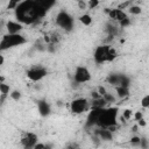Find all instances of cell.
Wrapping results in <instances>:
<instances>
[{"label": "cell", "instance_id": "obj_1", "mask_svg": "<svg viewBox=\"0 0 149 149\" xmlns=\"http://www.w3.org/2000/svg\"><path fill=\"white\" fill-rule=\"evenodd\" d=\"M15 10V17L16 21L20 22L21 24H33L35 23L38 19L45 16L47 10L41 6L40 1H22L19 2L16 6Z\"/></svg>", "mask_w": 149, "mask_h": 149}, {"label": "cell", "instance_id": "obj_2", "mask_svg": "<svg viewBox=\"0 0 149 149\" xmlns=\"http://www.w3.org/2000/svg\"><path fill=\"white\" fill-rule=\"evenodd\" d=\"M118 114H119V107L116 106H109L102 108L98 121L97 126L99 128H109L113 126H118Z\"/></svg>", "mask_w": 149, "mask_h": 149}, {"label": "cell", "instance_id": "obj_3", "mask_svg": "<svg viewBox=\"0 0 149 149\" xmlns=\"http://www.w3.org/2000/svg\"><path fill=\"white\" fill-rule=\"evenodd\" d=\"M116 57H118V52L111 44L98 45L93 52V59L97 64H104V63L113 62Z\"/></svg>", "mask_w": 149, "mask_h": 149}, {"label": "cell", "instance_id": "obj_4", "mask_svg": "<svg viewBox=\"0 0 149 149\" xmlns=\"http://www.w3.org/2000/svg\"><path fill=\"white\" fill-rule=\"evenodd\" d=\"M27 42V38L22 34H5L0 40V52L14 47L22 45Z\"/></svg>", "mask_w": 149, "mask_h": 149}, {"label": "cell", "instance_id": "obj_5", "mask_svg": "<svg viewBox=\"0 0 149 149\" xmlns=\"http://www.w3.org/2000/svg\"><path fill=\"white\" fill-rule=\"evenodd\" d=\"M56 24L58 27H61L62 29L66 30V31H70L72 30L73 28V24H74V20L73 17L66 12V10H59L56 15Z\"/></svg>", "mask_w": 149, "mask_h": 149}, {"label": "cell", "instance_id": "obj_6", "mask_svg": "<svg viewBox=\"0 0 149 149\" xmlns=\"http://www.w3.org/2000/svg\"><path fill=\"white\" fill-rule=\"evenodd\" d=\"M90 109V102L86 98H74L71 102H70V111L72 114L79 115L83 114L84 112H87Z\"/></svg>", "mask_w": 149, "mask_h": 149}, {"label": "cell", "instance_id": "obj_7", "mask_svg": "<svg viewBox=\"0 0 149 149\" xmlns=\"http://www.w3.org/2000/svg\"><path fill=\"white\" fill-rule=\"evenodd\" d=\"M91 80V72L84 65H78L73 72V81L76 84H84Z\"/></svg>", "mask_w": 149, "mask_h": 149}, {"label": "cell", "instance_id": "obj_8", "mask_svg": "<svg viewBox=\"0 0 149 149\" xmlns=\"http://www.w3.org/2000/svg\"><path fill=\"white\" fill-rule=\"evenodd\" d=\"M107 83L113 85V86H125V87H129L130 86V79L128 76L122 74V73H111L107 76L106 78Z\"/></svg>", "mask_w": 149, "mask_h": 149}, {"label": "cell", "instance_id": "obj_9", "mask_svg": "<svg viewBox=\"0 0 149 149\" xmlns=\"http://www.w3.org/2000/svg\"><path fill=\"white\" fill-rule=\"evenodd\" d=\"M26 73L31 81H40L48 74V70L42 65H34L29 68Z\"/></svg>", "mask_w": 149, "mask_h": 149}, {"label": "cell", "instance_id": "obj_10", "mask_svg": "<svg viewBox=\"0 0 149 149\" xmlns=\"http://www.w3.org/2000/svg\"><path fill=\"white\" fill-rule=\"evenodd\" d=\"M21 146L23 147V149H33L34 146L38 142V137L35 133H26L22 137H21Z\"/></svg>", "mask_w": 149, "mask_h": 149}, {"label": "cell", "instance_id": "obj_11", "mask_svg": "<svg viewBox=\"0 0 149 149\" xmlns=\"http://www.w3.org/2000/svg\"><path fill=\"white\" fill-rule=\"evenodd\" d=\"M102 108H91L87 116H86V121H85V128L88 129V128H93L94 126H97V121H98V118L101 113Z\"/></svg>", "mask_w": 149, "mask_h": 149}, {"label": "cell", "instance_id": "obj_12", "mask_svg": "<svg viewBox=\"0 0 149 149\" xmlns=\"http://www.w3.org/2000/svg\"><path fill=\"white\" fill-rule=\"evenodd\" d=\"M105 12L107 13V15L111 20L116 21V22H121L122 20L128 17L127 13L122 9H119V8H106Z\"/></svg>", "mask_w": 149, "mask_h": 149}, {"label": "cell", "instance_id": "obj_13", "mask_svg": "<svg viewBox=\"0 0 149 149\" xmlns=\"http://www.w3.org/2000/svg\"><path fill=\"white\" fill-rule=\"evenodd\" d=\"M36 106H37V109H38V113L41 116H48L51 113L50 104L45 99H38L36 101Z\"/></svg>", "mask_w": 149, "mask_h": 149}, {"label": "cell", "instance_id": "obj_14", "mask_svg": "<svg viewBox=\"0 0 149 149\" xmlns=\"http://www.w3.org/2000/svg\"><path fill=\"white\" fill-rule=\"evenodd\" d=\"M5 27H6L7 34H21V31H22V24L17 21L9 20L6 22Z\"/></svg>", "mask_w": 149, "mask_h": 149}, {"label": "cell", "instance_id": "obj_15", "mask_svg": "<svg viewBox=\"0 0 149 149\" xmlns=\"http://www.w3.org/2000/svg\"><path fill=\"white\" fill-rule=\"evenodd\" d=\"M95 135L102 140V141H112L113 140V133L109 132L108 129L106 128H99L95 130Z\"/></svg>", "mask_w": 149, "mask_h": 149}, {"label": "cell", "instance_id": "obj_16", "mask_svg": "<svg viewBox=\"0 0 149 149\" xmlns=\"http://www.w3.org/2000/svg\"><path fill=\"white\" fill-rule=\"evenodd\" d=\"M106 101L104 100L102 97L98 98V99H94L92 100V102L90 104V108H105L106 107Z\"/></svg>", "mask_w": 149, "mask_h": 149}, {"label": "cell", "instance_id": "obj_17", "mask_svg": "<svg viewBox=\"0 0 149 149\" xmlns=\"http://www.w3.org/2000/svg\"><path fill=\"white\" fill-rule=\"evenodd\" d=\"M115 91H116V95L119 98H126L129 95V87H125V86H116L115 87Z\"/></svg>", "mask_w": 149, "mask_h": 149}, {"label": "cell", "instance_id": "obj_18", "mask_svg": "<svg viewBox=\"0 0 149 149\" xmlns=\"http://www.w3.org/2000/svg\"><path fill=\"white\" fill-rule=\"evenodd\" d=\"M78 20L84 24V26H90L91 23H92V16L90 15V14H87V13H84V14H81L79 17H78Z\"/></svg>", "mask_w": 149, "mask_h": 149}, {"label": "cell", "instance_id": "obj_19", "mask_svg": "<svg viewBox=\"0 0 149 149\" xmlns=\"http://www.w3.org/2000/svg\"><path fill=\"white\" fill-rule=\"evenodd\" d=\"M40 3H41V6L48 12L51 7H54L55 6V1H52V0H42V1H40Z\"/></svg>", "mask_w": 149, "mask_h": 149}, {"label": "cell", "instance_id": "obj_20", "mask_svg": "<svg viewBox=\"0 0 149 149\" xmlns=\"http://www.w3.org/2000/svg\"><path fill=\"white\" fill-rule=\"evenodd\" d=\"M106 31L108 33V35H111V36H115L116 33H118V28H116L114 24L107 23V24H106Z\"/></svg>", "mask_w": 149, "mask_h": 149}, {"label": "cell", "instance_id": "obj_21", "mask_svg": "<svg viewBox=\"0 0 149 149\" xmlns=\"http://www.w3.org/2000/svg\"><path fill=\"white\" fill-rule=\"evenodd\" d=\"M10 93V87L9 85L5 84V83H0V94H5V95H9Z\"/></svg>", "mask_w": 149, "mask_h": 149}, {"label": "cell", "instance_id": "obj_22", "mask_svg": "<svg viewBox=\"0 0 149 149\" xmlns=\"http://www.w3.org/2000/svg\"><path fill=\"white\" fill-rule=\"evenodd\" d=\"M128 12H129L130 14H133V15H137V14H140V13L142 12V9H141V7H140V6L130 5V6L128 7Z\"/></svg>", "mask_w": 149, "mask_h": 149}, {"label": "cell", "instance_id": "obj_23", "mask_svg": "<svg viewBox=\"0 0 149 149\" xmlns=\"http://www.w3.org/2000/svg\"><path fill=\"white\" fill-rule=\"evenodd\" d=\"M8 97H10L15 101H19L21 99V97H22V93L20 91H17V90H14V91H10V93H9Z\"/></svg>", "mask_w": 149, "mask_h": 149}, {"label": "cell", "instance_id": "obj_24", "mask_svg": "<svg viewBox=\"0 0 149 149\" xmlns=\"http://www.w3.org/2000/svg\"><path fill=\"white\" fill-rule=\"evenodd\" d=\"M102 98H104V100L106 101V104H113V102H115V97L112 95V94L108 93V92H107L106 94H104Z\"/></svg>", "mask_w": 149, "mask_h": 149}, {"label": "cell", "instance_id": "obj_25", "mask_svg": "<svg viewBox=\"0 0 149 149\" xmlns=\"http://www.w3.org/2000/svg\"><path fill=\"white\" fill-rule=\"evenodd\" d=\"M133 116V111L132 109H125L122 112V120H130Z\"/></svg>", "mask_w": 149, "mask_h": 149}, {"label": "cell", "instance_id": "obj_26", "mask_svg": "<svg viewBox=\"0 0 149 149\" xmlns=\"http://www.w3.org/2000/svg\"><path fill=\"white\" fill-rule=\"evenodd\" d=\"M141 106H142L143 108L149 107V95H148V94H146V95L141 99Z\"/></svg>", "mask_w": 149, "mask_h": 149}, {"label": "cell", "instance_id": "obj_27", "mask_svg": "<svg viewBox=\"0 0 149 149\" xmlns=\"http://www.w3.org/2000/svg\"><path fill=\"white\" fill-rule=\"evenodd\" d=\"M99 1L98 0H90L88 2H87V7H88V9H94L97 6H99Z\"/></svg>", "mask_w": 149, "mask_h": 149}, {"label": "cell", "instance_id": "obj_28", "mask_svg": "<svg viewBox=\"0 0 149 149\" xmlns=\"http://www.w3.org/2000/svg\"><path fill=\"white\" fill-rule=\"evenodd\" d=\"M139 146H140L142 149H147V148H148V140H147L146 137H141Z\"/></svg>", "mask_w": 149, "mask_h": 149}, {"label": "cell", "instance_id": "obj_29", "mask_svg": "<svg viewBox=\"0 0 149 149\" xmlns=\"http://www.w3.org/2000/svg\"><path fill=\"white\" fill-rule=\"evenodd\" d=\"M140 136H133L132 139H130V143L133 144V146H139V143H140Z\"/></svg>", "mask_w": 149, "mask_h": 149}, {"label": "cell", "instance_id": "obj_30", "mask_svg": "<svg viewBox=\"0 0 149 149\" xmlns=\"http://www.w3.org/2000/svg\"><path fill=\"white\" fill-rule=\"evenodd\" d=\"M17 5H19V1H9L7 7H8V9H15Z\"/></svg>", "mask_w": 149, "mask_h": 149}, {"label": "cell", "instance_id": "obj_31", "mask_svg": "<svg viewBox=\"0 0 149 149\" xmlns=\"http://www.w3.org/2000/svg\"><path fill=\"white\" fill-rule=\"evenodd\" d=\"M120 23V26L121 27H127V26H129L130 24V19L129 17H127V19H125V20H122L121 22H119Z\"/></svg>", "mask_w": 149, "mask_h": 149}, {"label": "cell", "instance_id": "obj_32", "mask_svg": "<svg viewBox=\"0 0 149 149\" xmlns=\"http://www.w3.org/2000/svg\"><path fill=\"white\" fill-rule=\"evenodd\" d=\"M97 92L99 93V95H100V97H102L104 94H106V93H107V91H106V88H105L104 86H99V87H98V91H97Z\"/></svg>", "mask_w": 149, "mask_h": 149}, {"label": "cell", "instance_id": "obj_33", "mask_svg": "<svg viewBox=\"0 0 149 149\" xmlns=\"http://www.w3.org/2000/svg\"><path fill=\"white\" fill-rule=\"evenodd\" d=\"M142 118H143V113H142V112H140V111H139V112H135V114H134V119H135L136 121H139V120L142 119Z\"/></svg>", "mask_w": 149, "mask_h": 149}, {"label": "cell", "instance_id": "obj_34", "mask_svg": "<svg viewBox=\"0 0 149 149\" xmlns=\"http://www.w3.org/2000/svg\"><path fill=\"white\" fill-rule=\"evenodd\" d=\"M78 6H79L80 9H85L87 7V2H85V1H78Z\"/></svg>", "mask_w": 149, "mask_h": 149}, {"label": "cell", "instance_id": "obj_35", "mask_svg": "<svg viewBox=\"0 0 149 149\" xmlns=\"http://www.w3.org/2000/svg\"><path fill=\"white\" fill-rule=\"evenodd\" d=\"M65 149H79V146H78V143H71Z\"/></svg>", "mask_w": 149, "mask_h": 149}, {"label": "cell", "instance_id": "obj_36", "mask_svg": "<svg viewBox=\"0 0 149 149\" xmlns=\"http://www.w3.org/2000/svg\"><path fill=\"white\" fill-rule=\"evenodd\" d=\"M137 122H139V126H142V127H144V126L147 125V123H146V120H144L143 118H142V119H140Z\"/></svg>", "mask_w": 149, "mask_h": 149}, {"label": "cell", "instance_id": "obj_37", "mask_svg": "<svg viewBox=\"0 0 149 149\" xmlns=\"http://www.w3.org/2000/svg\"><path fill=\"white\" fill-rule=\"evenodd\" d=\"M98 98H100V95H99V93L95 91V92H92V99L94 100V99H98Z\"/></svg>", "mask_w": 149, "mask_h": 149}, {"label": "cell", "instance_id": "obj_38", "mask_svg": "<svg viewBox=\"0 0 149 149\" xmlns=\"http://www.w3.org/2000/svg\"><path fill=\"white\" fill-rule=\"evenodd\" d=\"M5 63V58H3V56L0 54V65H2Z\"/></svg>", "mask_w": 149, "mask_h": 149}, {"label": "cell", "instance_id": "obj_39", "mask_svg": "<svg viewBox=\"0 0 149 149\" xmlns=\"http://www.w3.org/2000/svg\"><path fill=\"white\" fill-rule=\"evenodd\" d=\"M136 130H137V126H134L133 127V132H136Z\"/></svg>", "mask_w": 149, "mask_h": 149}]
</instances>
